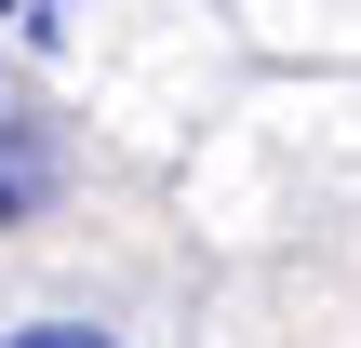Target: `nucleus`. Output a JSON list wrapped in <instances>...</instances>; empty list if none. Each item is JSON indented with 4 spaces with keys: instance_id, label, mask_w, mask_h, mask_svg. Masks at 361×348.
Here are the masks:
<instances>
[{
    "instance_id": "1",
    "label": "nucleus",
    "mask_w": 361,
    "mask_h": 348,
    "mask_svg": "<svg viewBox=\"0 0 361 348\" xmlns=\"http://www.w3.org/2000/svg\"><path fill=\"white\" fill-rule=\"evenodd\" d=\"M54 188H67V134L27 121V107H0V228H27Z\"/></svg>"
},
{
    "instance_id": "4",
    "label": "nucleus",
    "mask_w": 361,
    "mask_h": 348,
    "mask_svg": "<svg viewBox=\"0 0 361 348\" xmlns=\"http://www.w3.org/2000/svg\"><path fill=\"white\" fill-rule=\"evenodd\" d=\"M0 13H27V0H0Z\"/></svg>"
},
{
    "instance_id": "2",
    "label": "nucleus",
    "mask_w": 361,
    "mask_h": 348,
    "mask_svg": "<svg viewBox=\"0 0 361 348\" xmlns=\"http://www.w3.org/2000/svg\"><path fill=\"white\" fill-rule=\"evenodd\" d=\"M0 348H121V335H107V322H13Z\"/></svg>"
},
{
    "instance_id": "3",
    "label": "nucleus",
    "mask_w": 361,
    "mask_h": 348,
    "mask_svg": "<svg viewBox=\"0 0 361 348\" xmlns=\"http://www.w3.org/2000/svg\"><path fill=\"white\" fill-rule=\"evenodd\" d=\"M67 13H80V0H27V27H40V40H67Z\"/></svg>"
}]
</instances>
